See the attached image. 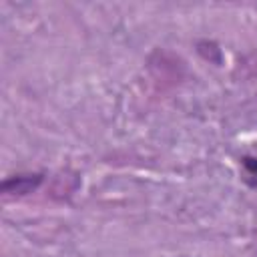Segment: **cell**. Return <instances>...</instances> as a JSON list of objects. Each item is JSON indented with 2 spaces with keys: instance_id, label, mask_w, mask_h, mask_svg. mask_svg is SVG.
<instances>
[{
  "instance_id": "obj_1",
  "label": "cell",
  "mask_w": 257,
  "mask_h": 257,
  "mask_svg": "<svg viewBox=\"0 0 257 257\" xmlns=\"http://www.w3.org/2000/svg\"><path fill=\"white\" fill-rule=\"evenodd\" d=\"M44 175L40 173H30V175H14L8 177L0 183V193L2 195H14V197H22L28 195L32 191H36L42 183Z\"/></svg>"
},
{
  "instance_id": "obj_2",
  "label": "cell",
  "mask_w": 257,
  "mask_h": 257,
  "mask_svg": "<svg viewBox=\"0 0 257 257\" xmlns=\"http://www.w3.org/2000/svg\"><path fill=\"white\" fill-rule=\"evenodd\" d=\"M197 50H199V54H201L205 60H209V62H213V64H221V62H223V52H221V48H219L215 42L201 40V42L197 44Z\"/></svg>"
},
{
  "instance_id": "obj_3",
  "label": "cell",
  "mask_w": 257,
  "mask_h": 257,
  "mask_svg": "<svg viewBox=\"0 0 257 257\" xmlns=\"http://www.w3.org/2000/svg\"><path fill=\"white\" fill-rule=\"evenodd\" d=\"M241 163L251 175H257V157H243Z\"/></svg>"
}]
</instances>
